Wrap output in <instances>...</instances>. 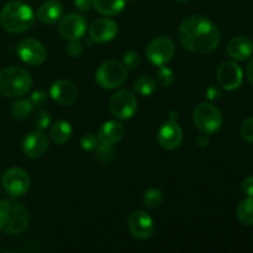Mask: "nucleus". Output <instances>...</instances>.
I'll use <instances>...</instances> for the list:
<instances>
[{
    "mask_svg": "<svg viewBox=\"0 0 253 253\" xmlns=\"http://www.w3.org/2000/svg\"><path fill=\"white\" fill-rule=\"evenodd\" d=\"M179 39L190 52L199 54L210 53L220 43V31L214 22L203 15H190L179 27Z\"/></svg>",
    "mask_w": 253,
    "mask_h": 253,
    "instance_id": "nucleus-1",
    "label": "nucleus"
},
{
    "mask_svg": "<svg viewBox=\"0 0 253 253\" xmlns=\"http://www.w3.org/2000/svg\"><path fill=\"white\" fill-rule=\"evenodd\" d=\"M1 26L11 34H21L31 29L35 15L31 6L22 1H10L0 12Z\"/></svg>",
    "mask_w": 253,
    "mask_h": 253,
    "instance_id": "nucleus-2",
    "label": "nucleus"
},
{
    "mask_svg": "<svg viewBox=\"0 0 253 253\" xmlns=\"http://www.w3.org/2000/svg\"><path fill=\"white\" fill-rule=\"evenodd\" d=\"M29 220V211L20 202L15 199L0 202V231L19 235L27 229Z\"/></svg>",
    "mask_w": 253,
    "mask_h": 253,
    "instance_id": "nucleus-3",
    "label": "nucleus"
},
{
    "mask_svg": "<svg viewBox=\"0 0 253 253\" xmlns=\"http://www.w3.org/2000/svg\"><path fill=\"white\" fill-rule=\"evenodd\" d=\"M32 79L26 69L21 67H7L0 71V95L21 96L29 93Z\"/></svg>",
    "mask_w": 253,
    "mask_h": 253,
    "instance_id": "nucleus-4",
    "label": "nucleus"
},
{
    "mask_svg": "<svg viewBox=\"0 0 253 253\" xmlns=\"http://www.w3.org/2000/svg\"><path fill=\"white\" fill-rule=\"evenodd\" d=\"M193 119L198 130L202 133L212 135L222 126V114L217 106L209 103H202L194 109Z\"/></svg>",
    "mask_w": 253,
    "mask_h": 253,
    "instance_id": "nucleus-5",
    "label": "nucleus"
},
{
    "mask_svg": "<svg viewBox=\"0 0 253 253\" xmlns=\"http://www.w3.org/2000/svg\"><path fill=\"white\" fill-rule=\"evenodd\" d=\"M127 78V69L119 61H106L99 66L95 81L101 88L115 89L123 85Z\"/></svg>",
    "mask_w": 253,
    "mask_h": 253,
    "instance_id": "nucleus-6",
    "label": "nucleus"
},
{
    "mask_svg": "<svg viewBox=\"0 0 253 253\" xmlns=\"http://www.w3.org/2000/svg\"><path fill=\"white\" fill-rule=\"evenodd\" d=\"M175 47L172 40L167 36H160L148 43L146 57L153 66L163 67L172 59Z\"/></svg>",
    "mask_w": 253,
    "mask_h": 253,
    "instance_id": "nucleus-7",
    "label": "nucleus"
},
{
    "mask_svg": "<svg viewBox=\"0 0 253 253\" xmlns=\"http://www.w3.org/2000/svg\"><path fill=\"white\" fill-rule=\"evenodd\" d=\"M111 114L116 119L120 120H127L135 115L137 110V99L127 89L119 90L111 96L110 103H109Z\"/></svg>",
    "mask_w": 253,
    "mask_h": 253,
    "instance_id": "nucleus-8",
    "label": "nucleus"
},
{
    "mask_svg": "<svg viewBox=\"0 0 253 253\" xmlns=\"http://www.w3.org/2000/svg\"><path fill=\"white\" fill-rule=\"evenodd\" d=\"M2 187L11 197H22L30 189V177L24 169L12 167L2 175Z\"/></svg>",
    "mask_w": 253,
    "mask_h": 253,
    "instance_id": "nucleus-9",
    "label": "nucleus"
},
{
    "mask_svg": "<svg viewBox=\"0 0 253 253\" xmlns=\"http://www.w3.org/2000/svg\"><path fill=\"white\" fill-rule=\"evenodd\" d=\"M16 51L20 59L30 66H39L46 61V48L36 39H31V37L24 39L17 44Z\"/></svg>",
    "mask_w": 253,
    "mask_h": 253,
    "instance_id": "nucleus-10",
    "label": "nucleus"
},
{
    "mask_svg": "<svg viewBox=\"0 0 253 253\" xmlns=\"http://www.w3.org/2000/svg\"><path fill=\"white\" fill-rule=\"evenodd\" d=\"M128 230L131 235L137 240H147L155 232V222L153 219L142 210L133 211L128 216Z\"/></svg>",
    "mask_w": 253,
    "mask_h": 253,
    "instance_id": "nucleus-11",
    "label": "nucleus"
},
{
    "mask_svg": "<svg viewBox=\"0 0 253 253\" xmlns=\"http://www.w3.org/2000/svg\"><path fill=\"white\" fill-rule=\"evenodd\" d=\"M244 73L239 64L235 62H224L217 68V81L225 90H236L241 86Z\"/></svg>",
    "mask_w": 253,
    "mask_h": 253,
    "instance_id": "nucleus-12",
    "label": "nucleus"
},
{
    "mask_svg": "<svg viewBox=\"0 0 253 253\" xmlns=\"http://www.w3.org/2000/svg\"><path fill=\"white\" fill-rule=\"evenodd\" d=\"M86 20L78 14H68L62 17L58 25V32L64 40H78L85 34Z\"/></svg>",
    "mask_w": 253,
    "mask_h": 253,
    "instance_id": "nucleus-13",
    "label": "nucleus"
},
{
    "mask_svg": "<svg viewBox=\"0 0 253 253\" xmlns=\"http://www.w3.org/2000/svg\"><path fill=\"white\" fill-rule=\"evenodd\" d=\"M182 127L174 120H169L163 124L157 132V141L165 150H174L182 143Z\"/></svg>",
    "mask_w": 253,
    "mask_h": 253,
    "instance_id": "nucleus-14",
    "label": "nucleus"
},
{
    "mask_svg": "<svg viewBox=\"0 0 253 253\" xmlns=\"http://www.w3.org/2000/svg\"><path fill=\"white\" fill-rule=\"evenodd\" d=\"M48 150V138L42 130H35L27 133L22 142V151L29 158H40Z\"/></svg>",
    "mask_w": 253,
    "mask_h": 253,
    "instance_id": "nucleus-15",
    "label": "nucleus"
},
{
    "mask_svg": "<svg viewBox=\"0 0 253 253\" xmlns=\"http://www.w3.org/2000/svg\"><path fill=\"white\" fill-rule=\"evenodd\" d=\"M52 99L59 105H72L78 99V89L77 85L71 81L61 79L52 84L49 90Z\"/></svg>",
    "mask_w": 253,
    "mask_h": 253,
    "instance_id": "nucleus-16",
    "label": "nucleus"
},
{
    "mask_svg": "<svg viewBox=\"0 0 253 253\" xmlns=\"http://www.w3.org/2000/svg\"><path fill=\"white\" fill-rule=\"evenodd\" d=\"M118 34V25L110 19H99L89 27V36L94 42L105 43L111 41Z\"/></svg>",
    "mask_w": 253,
    "mask_h": 253,
    "instance_id": "nucleus-17",
    "label": "nucleus"
},
{
    "mask_svg": "<svg viewBox=\"0 0 253 253\" xmlns=\"http://www.w3.org/2000/svg\"><path fill=\"white\" fill-rule=\"evenodd\" d=\"M226 52L236 61H246L253 53V42L246 36H236L226 46Z\"/></svg>",
    "mask_w": 253,
    "mask_h": 253,
    "instance_id": "nucleus-18",
    "label": "nucleus"
},
{
    "mask_svg": "<svg viewBox=\"0 0 253 253\" xmlns=\"http://www.w3.org/2000/svg\"><path fill=\"white\" fill-rule=\"evenodd\" d=\"M125 135V127L118 121H108L104 124L98 132V140L101 143L115 145Z\"/></svg>",
    "mask_w": 253,
    "mask_h": 253,
    "instance_id": "nucleus-19",
    "label": "nucleus"
},
{
    "mask_svg": "<svg viewBox=\"0 0 253 253\" xmlns=\"http://www.w3.org/2000/svg\"><path fill=\"white\" fill-rule=\"evenodd\" d=\"M63 16V6L56 0L43 2L37 10V19L46 25L56 24Z\"/></svg>",
    "mask_w": 253,
    "mask_h": 253,
    "instance_id": "nucleus-20",
    "label": "nucleus"
},
{
    "mask_svg": "<svg viewBox=\"0 0 253 253\" xmlns=\"http://www.w3.org/2000/svg\"><path fill=\"white\" fill-rule=\"evenodd\" d=\"M93 6L101 15L115 16L124 10L125 0H93Z\"/></svg>",
    "mask_w": 253,
    "mask_h": 253,
    "instance_id": "nucleus-21",
    "label": "nucleus"
},
{
    "mask_svg": "<svg viewBox=\"0 0 253 253\" xmlns=\"http://www.w3.org/2000/svg\"><path fill=\"white\" fill-rule=\"evenodd\" d=\"M52 141L57 145H63V143L68 142L69 138L72 136V126L68 121L59 120L54 124L49 131Z\"/></svg>",
    "mask_w": 253,
    "mask_h": 253,
    "instance_id": "nucleus-22",
    "label": "nucleus"
},
{
    "mask_svg": "<svg viewBox=\"0 0 253 253\" xmlns=\"http://www.w3.org/2000/svg\"><path fill=\"white\" fill-rule=\"evenodd\" d=\"M237 219L245 226L253 225V197L242 200L237 207Z\"/></svg>",
    "mask_w": 253,
    "mask_h": 253,
    "instance_id": "nucleus-23",
    "label": "nucleus"
},
{
    "mask_svg": "<svg viewBox=\"0 0 253 253\" xmlns=\"http://www.w3.org/2000/svg\"><path fill=\"white\" fill-rule=\"evenodd\" d=\"M34 111V105L30 100H17L12 104L11 106V114L15 119L17 120H22V119L29 118Z\"/></svg>",
    "mask_w": 253,
    "mask_h": 253,
    "instance_id": "nucleus-24",
    "label": "nucleus"
},
{
    "mask_svg": "<svg viewBox=\"0 0 253 253\" xmlns=\"http://www.w3.org/2000/svg\"><path fill=\"white\" fill-rule=\"evenodd\" d=\"M156 82L150 77H140L135 83V91L138 95L150 96L155 93Z\"/></svg>",
    "mask_w": 253,
    "mask_h": 253,
    "instance_id": "nucleus-25",
    "label": "nucleus"
},
{
    "mask_svg": "<svg viewBox=\"0 0 253 253\" xmlns=\"http://www.w3.org/2000/svg\"><path fill=\"white\" fill-rule=\"evenodd\" d=\"M163 193L160 189H156V188H151L143 195V204L148 209H155L158 208L163 203Z\"/></svg>",
    "mask_w": 253,
    "mask_h": 253,
    "instance_id": "nucleus-26",
    "label": "nucleus"
},
{
    "mask_svg": "<svg viewBox=\"0 0 253 253\" xmlns=\"http://www.w3.org/2000/svg\"><path fill=\"white\" fill-rule=\"evenodd\" d=\"M157 83L162 86H169L172 85L173 82H174V73H173L172 69L167 68V67H161L160 71L157 72Z\"/></svg>",
    "mask_w": 253,
    "mask_h": 253,
    "instance_id": "nucleus-27",
    "label": "nucleus"
},
{
    "mask_svg": "<svg viewBox=\"0 0 253 253\" xmlns=\"http://www.w3.org/2000/svg\"><path fill=\"white\" fill-rule=\"evenodd\" d=\"M96 157L100 162L109 163L113 158V145H108V143H101L96 146Z\"/></svg>",
    "mask_w": 253,
    "mask_h": 253,
    "instance_id": "nucleus-28",
    "label": "nucleus"
},
{
    "mask_svg": "<svg viewBox=\"0 0 253 253\" xmlns=\"http://www.w3.org/2000/svg\"><path fill=\"white\" fill-rule=\"evenodd\" d=\"M123 64L126 67V69H130V71H133L138 67L140 64V56H138L137 52L135 51H127L125 54H124Z\"/></svg>",
    "mask_w": 253,
    "mask_h": 253,
    "instance_id": "nucleus-29",
    "label": "nucleus"
},
{
    "mask_svg": "<svg viewBox=\"0 0 253 253\" xmlns=\"http://www.w3.org/2000/svg\"><path fill=\"white\" fill-rule=\"evenodd\" d=\"M241 136L245 141L253 143V116L246 119L241 125Z\"/></svg>",
    "mask_w": 253,
    "mask_h": 253,
    "instance_id": "nucleus-30",
    "label": "nucleus"
},
{
    "mask_svg": "<svg viewBox=\"0 0 253 253\" xmlns=\"http://www.w3.org/2000/svg\"><path fill=\"white\" fill-rule=\"evenodd\" d=\"M81 145L83 150L93 151L95 150L96 146L99 145V140L95 135H93V133H85V135H83V137L81 138Z\"/></svg>",
    "mask_w": 253,
    "mask_h": 253,
    "instance_id": "nucleus-31",
    "label": "nucleus"
},
{
    "mask_svg": "<svg viewBox=\"0 0 253 253\" xmlns=\"http://www.w3.org/2000/svg\"><path fill=\"white\" fill-rule=\"evenodd\" d=\"M51 124V116L47 111L41 110L35 115V125L39 130H43V128H47Z\"/></svg>",
    "mask_w": 253,
    "mask_h": 253,
    "instance_id": "nucleus-32",
    "label": "nucleus"
},
{
    "mask_svg": "<svg viewBox=\"0 0 253 253\" xmlns=\"http://www.w3.org/2000/svg\"><path fill=\"white\" fill-rule=\"evenodd\" d=\"M67 53L71 57H73V58L81 57L82 53H83V44H82L81 42L77 41V40H73V41L69 42V44L67 46Z\"/></svg>",
    "mask_w": 253,
    "mask_h": 253,
    "instance_id": "nucleus-33",
    "label": "nucleus"
},
{
    "mask_svg": "<svg viewBox=\"0 0 253 253\" xmlns=\"http://www.w3.org/2000/svg\"><path fill=\"white\" fill-rule=\"evenodd\" d=\"M30 101L32 103L34 108L35 106H42L48 101V96H47V94L44 93V91L37 90L35 91V93H32L31 98H30Z\"/></svg>",
    "mask_w": 253,
    "mask_h": 253,
    "instance_id": "nucleus-34",
    "label": "nucleus"
},
{
    "mask_svg": "<svg viewBox=\"0 0 253 253\" xmlns=\"http://www.w3.org/2000/svg\"><path fill=\"white\" fill-rule=\"evenodd\" d=\"M241 188L247 197H253V175H250L242 182Z\"/></svg>",
    "mask_w": 253,
    "mask_h": 253,
    "instance_id": "nucleus-35",
    "label": "nucleus"
},
{
    "mask_svg": "<svg viewBox=\"0 0 253 253\" xmlns=\"http://www.w3.org/2000/svg\"><path fill=\"white\" fill-rule=\"evenodd\" d=\"M74 6L82 12H86L93 6V0H74Z\"/></svg>",
    "mask_w": 253,
    "mask_h": 253,
    "instance_id": "nucleus-36",
    "label": "nucleus"
},
{
    "mask_svg": "<svg viewBox=\"0 0 253 253\" xmlns=\"http://www.w3.org/2000/svg\"><path fill=\"white\" fill-rule=\"evenodd\" d=\"M207 96L209 100H216V99H219L221 96V90L217 86L210 85L207 89Z\"/></svg>",
    "mask_w": 253,
    "mask_h": 253,
    "instance_id": "nucleus-37",
    "label": "nucleus"
},
{
    "mask_svg": "<svg viewBox=\"0 0 253 253\" xmlns=\"http://www.w3.org/2000/svg\"><path fill=\"white\" fill-rule=\"evenodd\" d=\"M209 135H207V133H203V135L198 136L197 145L199 146V147H207V146L209 145Z\"/></svg>",
    "mask_w": 253,
    "mask_h": 253,
    "instance_id": "nucleus-38",
    "label": "nucleus"
},
{
    "mask_svg": "<svg viewBox=\"0 0 253 253\" xmlns=\"http://www.w3.org/2000/svg\"><path fill=\"white\" fill-rule=\"evenodd\" d=\"M246 76H247V79L250 81V83H251L253 85V57L251 59H250L249 64H247Z\"/></svg>",
    "mask_w": 253,
    "mask_h": 253,
    "instance_id": "nucleus-39",
    "label": "nucleus"
},
{
    "mask_svg": "<svg viewBox=\"0 0 253 253\" xmlns=\"http://www.w3.org/2000/svg\"><path fill=\"white\" fill-rule=\"evenodd\" d=\"M179 1H182V2H188V1H190V0H179Z\"/></svg>",
    "mask_w": 253,
    "mask_h": 253,
    "instance_id": "nucleus-40",
    "label": "nucleus"
}]
</instances>
